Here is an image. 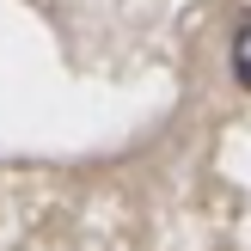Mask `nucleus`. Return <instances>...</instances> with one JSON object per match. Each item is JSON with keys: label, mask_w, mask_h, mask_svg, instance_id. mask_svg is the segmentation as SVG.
I'll list each match as a JSON object with an SVG mask.
<instances>
[{"label": "nucleus", "mask_w": 251, "mask_h": 251, "mask_svg": "<svg viewBox=\"0 0 251 251\" xmlns=\"http://www.w3.org/2000/svg\"><path fill=\"white\" fill-rule=\"evenodd\" d=\"M233 74H239V86L251 92V19L239 25V37H233Z\"/></svg>", "instance_id": "obj_1"}]
</instances>
